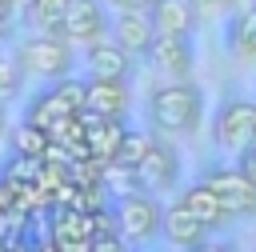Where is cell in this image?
Returning <instances> with one entry per match:
<instances>
[{
    "label": "cell",
    "instance_id": "cell-1",
    "mask_svg": "<svg viewBox=\"0 0 256 252\" xmlns=\"http://www.w3.org/2000/svg\"><path fill=\"white\" fill-rule=\"evenodd\" d=\"M204 124V88L192 80H172L148 92V128L156 136H192Z\"/></svg>",
    "mask_w": 256,
    "mask_h": 252
},
{
    "label": "cell",
    "instance_id": "cell-2",
    "mask_svg": "<svg viewBox=\"0 0 256 252\" xmlns=\"http://www.w3.org/2000/svg\"><path fill=\"white\" fill-rule=\"evenodd\" d=\"M12 52L20 56L24 72L36 76V80H60L68 72H76V44L56 36V32H28V36H16Z\"/></svg>",
    "mask_w": 256,
    "mask_h": 252
},
{
    "label": "cell",
    "instance_id": "cell-3",
    "mask_svg": "<svg viewBox=\"0 0 256 252\" xmlns=\"http://www.w3.org/2000/svg\"><path fill=\"white\" fill-rule=\"evenodd\" d=\"M212 144L220 152H232V156L256 148V100L228 92L212 116Z\"/></svg>",
    "mask_w": 256,
    "mask_h": 252
},
{
    "label": "cell",
    "instance_id": "cell-4",
    "mask_svg": "<svg viewBox=\"0 0 256 252\" xmlns=\"http://www.w3.org/2000/svg\"><path fill=\"white\" fill-rule=\"evenodd\" d=\"M112 212H116V228H120L124 240H132V244H148V240L160 236L164 208H160L156 192L136 188V192H124V196H112Z\"/></svg>",
    "mask_w": 256,
    "mask_h": 252
},
{
    "label": "cell",
    "instance_id": "cell-5",
    "mask_svg": "<svg viewBox=\"0 0 256 252\" xmlns=\"http://www.w3.org/2000/svg\"><path fill=\"white\" fill-rule=\"evenodd\" d=\"M232 216H252L256 212V180L240 168V164H208L200 176Z\"/></svg>",
    "mask_w": 256,
    "mask_h": 252
},
{
    "label": "cell",
    "instance_id": "cell-6",
    "mask_svg": "<svg viewBox=\"0 0 256 252\" xmlns=\"http://www.w3.org/2000/svg\"><path fill=\"white\" fill-rule=\"evenodd\" d=\"M56 36L72 40V44H92L100 36H112V16L104 0H68L64 16L56 24Z\"/></svg>",
    "mask_w": 256,
    "mask_h": 252
},
{
    "label": "cell",
    "instance_id": "cell-7",
    "mask_svg": "<svg viewBox=\"0 0 256 252\" xmlns=\"http://www.w3.org/2000/svg\"><path fill=\"white\" fill-rule=\"evenodd\" d=\"M136 176H140V184L148 188V192H172L176 184H180V176H184V164H180V152L168 144V140H152V148H148V156L136 164Z\"/></svg>",
    "mask_w": 256,
    "mask_h": 252
},
{
    "label": "cell",
    "instance_id": "cell-8",
    "mask_svg": "<svg viewBox=\"0 0 256 252\" xmlns=\"http://www.w3.org/2000/svg\"><path fill=\"white\" fill-rule=\"evenodd\" d=\"M144 56L152 60V68L160 76H172V80H188L192 76V64H196L192 36H172V32H156Z\"/></svg>",
    "mask_w": 256,
    "mask_h": 252
},
{
    "label": "cell",
    "instance_id": "cell-9",
    "mask_svg": "<svg viewBox=\"0 0 256 252\" xmlns=\"http://www.w3.org/2000/svg\"><path fill=\"white\" fill-rule=\"evenodd\" d=\"M96 220L88 208H56L48 220V248H68V252H88L92 248Z\"/></svg>",
    "mask_w": 256,
    "mask_h": 252
},
{
    "label": "cell",
    "instance_id": "cell-10",
    "mask_svg": "<svg viewBox=\"0 0 256 252\" xmlns=\"http://www.w3.org/2000/svg\"><path fill=\"white\" fill-rule=\"evenodd\" d=\"M132 52L120 44V40H112V36H100V40H92V44H84V68H88V76H108V80H128V72H132Z\"/></svg>",
    "mask_w": 256,
    "mask_h": 252
},
{
    "label": "cell",
    "instance_id": "cell-11",
    "mask_svg": "<svg viewBox=\"0 0 256 252\" xmlns=\"http://www.w3.org/2000/svg\"><path fill=\"white\" fill-rule=\"evenodd\" d=\"M180 204L200 220V224H208V232H220V228H228L236 216L224 208V200L204 184V180H196V184H188L184 192H180Z\"/></svg>",
    "mask_w": 256,
    "mask_h": 252
},
{
    "label": "cell",
    "instance_id": "cell-12",
    "mask_svg": "<svg viewBox=\"0 0 256 252\" xmlns=\"http://www.w3.org/2000/svg\"><path fill=\"white\" fill-rule=\"evenodd\" d=\"M160 236L172 244V248H200V244H208V224H200L180 200L176 204H168L164 208V224H160Z\"/></svg>",
    "mask_w": 256,
    "mask_h": 252
},
{
    "label": "cell",
    "instance_id": "cell-13",
    "mask_svg": "<svg viewBox=\"0 0 256 252\" xmlns=\"http://www.w3.org/2000/svg\"><path fill=\"white\" fill-rule=\"evenodd\" d=\"M132 104L128 80H108V76H88V92H84V108L96 116H124Z\"/></svg>",
    "mask_w": 256,
    "mask_h": 252
},
{
    "label": "cell",
    "instance_id": "cell-14",
    "mask_svg": "<svg viewBox=\"0 0 256 252\" xmlns=\"http://www.w3.org/2000/svg\"><path fill=\"white\" fill-rule=\"evenodd\" d=\"M152 36H156V24H152V16H148V12L116 8V16H112V40H120L132 56H144V52H148V44H152Z\"/></svg>",
    "mask_w": 256,
    "mask_h": 252
},
{
    "label": "cell",
    "instance_id": "cell-15",
    "mask_svg": "<svg viewBox=\"0 0 256 252\" xmlns=\"http://www.w3.org/2000/svg\"><path fill=\"white\" fill-rule=\"evenodd\" d=\"M124 132H128V124H124L120 116H96V120L88 124V136H84V144H88V156H96L100 164L116 160Z\"/></svg>",
    "mask_w": 256,
    "mask_h": 252
},
{
    "label": "cell",
    "instance_id": "cell-16",
    "mask_svg": "<svg viewBox=\"0 0 256 252\" xmlns=\"http://www.w3.org/2000/svg\"><path fill=\"white\" fill-rule=\"evenodd\" d=\"M224 44L240 64H256V4L232 12V20L224 24Z\"/></svg>",
    "mask_w": 256,
    "mask_h": 252
},
{
    "label": "cell",
    "instance_id": "cell-17",
    "mask_svg": "<svg viewBox=\"0 0 256 252\" xmlns=\"http://www.w3.org/2000/svg\"><path fill=\"white\" fill-rule=\"evenodd\" d=\"M148 16H152L156 32H172V36H192L200 24V12L192 8V0H160Z\"/></svg>",
    "mask_w": 256,
    "mask_h": 252
},
{
    "label": "cell",
    "instance_id": "cell-18",
    "mask_svg": "<svg viewBox=\"0 0 256 252\" xmlns=\"http://www.w3.org/2000/svg\"><path fill=\"white\" fill-rule=\"evenodd\" d=\"M48 144H52V136H48V128H40V124L20 120V124H12V128H8V148H12V152H24V156L44 160Z\"/></svg>",
    "mask_w": 256,
    "mask_h": 252
},
{
    "label": "cell",
    "instance_id": "cell-19",
    "mask_svg": "<svg viewBox=\"0 0 256 252\" xmlns=\"http://www.w3.org/2000/svg\"><path fill=\"white\" fill-rule=\"evenodd\" d=\"M60 116H68V108L56 100V92H52V84L48 88H40V92H32V100L24 104V116L20 120H28V124H40V128H48L52 120H60Z\"/></svg>",
    "mask_w": 256,
    "mask_h": 252
},
{
    "label": "cell",
    "instance_id": "cell-20",
    "mask_svg": "<svg viewBox=\"0 0 256 252\" xmlns=\"http://www.w3.org/2000/svg\"><path fill=\"white\" fill-rule=\"evenodd\" d=\"M24 84H28V72L20 64L16 52H0V104H12L24 96Z\"/></svg>",
    "mask_w": 256,
    "mask_h": 252
},
{
    "label": "cell",
    "instance_id": "cell-21",
    "mask_svg": "<svg viewBox=\"0 0 256 252\" xmlns=\"http://www.w3.org/2000/svg\"><path fill=\"white\" fill-rule=\"evenodd\" d=\"M100 188L112 192V196H124V192H136V188H144V184H140V176H136L132 164L108 160V164H100Z\"/></svg>",
    "mask_w": 256,
    "mask_h": 252
},
{
    "label": "cell",
    "instance_id": "cell-22",
    "mask_svg": "<svg viewBox=\"0 0 256 252\" xmlns=\"http://www.w3.org/2000/svg\"><path fill=\"white\" fill-rule=\"evenodd\" d=\"M64 4L68 0H32L28 12H24V24L36 28V32H56V24L64 16Z\"/></svg>",
    "mask_w": 256,
    "mask_h": 252
},
{
    "label": "cell",
    "instance_id": "cell-23",
    "mask_svg": "<svg viewBox=\"0 0 256 252\" xmlns=\"http://www.w3.org/2000/svg\"><path fill=\"white\" fill-rule=\"evenodd\" d=\"M152 140H156V132H152V128H128V132H124V140H120L116 160H124V164H132V168H136V164L148 156Z\"/></svg>",
    "mask_w": 256,
    "mask_h": 252
},
{
    "label": "cell",
    "instance_id": "cell-24",
    "mask_svg": "<svg viewBox=\"0 0 256 252\" xmlns=\"http://www.w3.org/2000/svg\"><path fill=\"white\" fill-rule=\"evenodd\" d=\"M52 84V92H56V100L68 108V112H80L84 108V92H88V76L80 80V76H60V80H48Z\"/></svg>",
    "mask_w": 256,
    "mask_h": 252
},
{
    "label": "cell",
    "instance_id": "cell-25",
    "mask_svg": "<svg viewBox=\"0 0 256 252\" xmlns=\"http://www.w3.org/2000/svg\"><path fill=\"white\" fill-rule=\"evenodd\" d=\"M128 240L120 232H92V252H120Z\"/></svg>",
    "mask_w": 256,
    "mask_h": 252
},
{
    "label": "cell",
    "instance_id": "cell-26",
    "mask_svg": "<svg viewBox=\"0 0 256 252\" xmlns=\"http://www.w3.org/2000/svg\"><path fill=\"white\" fill-rule=\"evenodd\" d=\"M20 212L12 208V200H8V188H4V180H0V244H8V220H16Z\"/></svg>",
    "mask_w": 256,
    "mask_h": 252
},
{
    "label": "cell",
    "instance_id": "cell-27",
    "mask_svg": "<svg viewBox=\"0 0 256 252\" xmlns=\"http://www.w3.org/2000/svg\"><path fill=\"white\" fill-rule=\"evenodd\" d=\"M236 0H192V8L200 12V16H216V12H228Z\"/></svg>",
    "mask_w": 256,
    "mask_h": 252
},
{
    "label": "cell",
    "instance_id": "cell-28",
    "mask_svg": "<svg viewBox=\"0 0 256 252\" xmlns=\"http://www.w3.org/2000/svg\"><path fill=\"white\" fill-rule=\"evenodd\" d=\"M16 32H20V20L16 16H0V44L16 40Z\"/></svg>",
    "mask_w": 256,
    "mask_h": 252
},
{
    "label": "cell",
    "instance_id": "cell-29",
    "mask_svg": "<svg viewBox=\"0 0 256 252\" xmlns=\"http://www.w3.org/2000/svg\"><path fill=\"white\" fill-rule=\"evenodd\" d=\"M160 0H112L108 8H136V12H152Z\"/></svg>",
    "mask_w": 256,
    "mask_h": 252
},
{
    "label": "cell",
    "instance_id": "cell-30",
    "mask_svg": "<svg viewBox=\"0 0 256 252\" xmlns=\"http://www.w3.org/2000/svg\"><path fill=\"white\" fill-rule=\"evenodd\" d=\"M240 168L256 180V148H248V152H240Z\"/></svg>",
    "mask_w": 256,
    "mask_h": 252
},
{
    "label": "cell",
    "instance_id": "cell-31",
    "mask_svg": "<svg viewBox=\"0 0 256 252\" xmlns=\"http://www.w3.org/2000/svg\"><path fill=\"white\" fill-rule=\"evenodd\" d=\"M0 16H16V0H0Z\"/></svg>",
    "mask_w": 256,
    "mask_h": 252
},
{
    "label": "cell",
    "instance_id": "cell-32",
    "mask_svg": "<svg viewBox=\"0 0 256 252\" xmlns=\"http://www.w3.org/2000/svg\"><path fill=\"white\" fill-rule=\"evenodd\" d=\"M8 132V116H4V104H0V136Z\"/></svg>",
    "mask_w": 256,
    "mask_h": 252
},
{
    "label": "cell",
    "instance_id": "cell-33",
    "mask_svg": "<svg viewBox=\"0 0 256 252\" xmlns=\"http://www.w3.org/2000/svg\"><path fill=\"white\" fill-rule=\"evenodd\" d=\"M28 4H32V0H16V12L24 16V12H28Z\"/></svg>",
    "mask_w": 256,
    "mask_h": 252
},
{
    "label": "cell",
    "instance_id": "cell-34",
    "mask_svg": "<svg viewBox=\"0 0 256 252\" xmlns=\"http://www.w3.org/2000/svg\"><path fill=\"white\" fill-rule=\"evenodd\" d=\"M104 4H112V0H104Z\"/></svg>",
    "mask_w": 256,
    "mask_h": 252
}]
</instances>
